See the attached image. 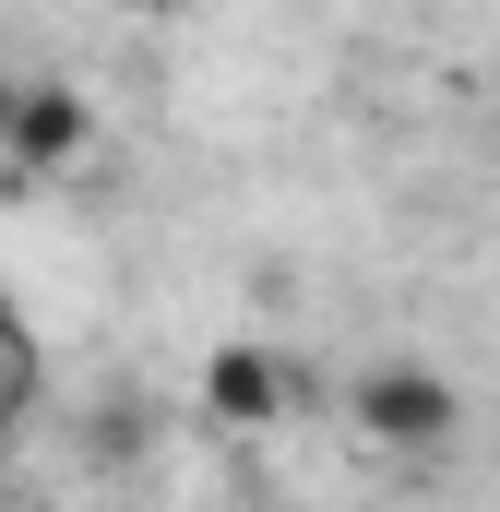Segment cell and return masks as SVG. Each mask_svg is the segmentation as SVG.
Segmentation results:
<instances>
[{"instance_id":"6da1fadb","label":"cell","mask_w":500,"mask_h":512,"mask_svg":"<svg viewBox=\"0 0 500 512\" xmlns=\"http://www.w3.org/2000/svg\"><path fill=\"white\" fill-rule=\"evenodd\" d=\"M346 417L370 429L381 453H453V429H465V393L441 382V370H417V358H393L370 382L346 393Z\"/></svg>"},{"instance_id":"277c9868","label":"cell","mask_w":500,"mask_h":512,"mask_svg":"<svg viewBox=\"0 0 500 512\" xmlns=\"http://www.w3.org/2000/svg\"><path fill=\"white\" fill-rule=\"evenodd\" d=\"M12 96H24V84H12V72H0V131H12Z\"/></svg>"},{"instance_id":"3957f363","label":"cell","mask_w":500,"mask_h":512,"mask_svg":"<svg viewBox=\"0 0 500 512\" xmlns=\"http://www.w3.org/2000/svg\"><path fill=\"white\" fill-rule=\"evenodd\" d=\"M203 417H227V429H274L286 417V370H274V346H215L203 358Z\"/></svg>"},{"instance_id":"7a4b0ae2","label":"cell","mask_w":500,"mask_h":512,"mask_svg":"<svg viewBox=\"0 0 500 512\" xmlns=\"http://www.w3.org/2000/svg\"><path fill=\"white\" fill-rule=\"evenodd\" d=\"M84 131H96V108H84L72 84H36V96H12V131H0V155H12L24 179H48V167H72V155H84Z\"/></svg>"}]
</instances>
